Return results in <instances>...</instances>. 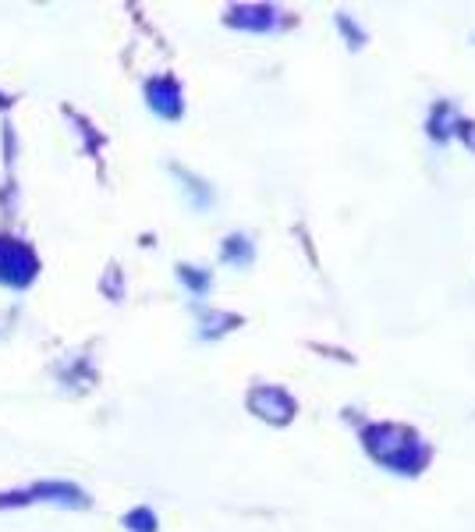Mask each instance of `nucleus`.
<instances>
[{"instance_id":"obj_1","label":"nucleus","mask_w":475,"mask_h":532,"mask_svg":"<svg viewBox=\"0 0 475 532\" xmlns=\"http://www.w3.org/2000/svg\"><path fill=\"white\" fill-rule=\"evenodd\" d=\"M366 447L373 451V458H380L394 472H419L422 462H426V447L419 444V437L408 430H398V426L366 430Z\"/></svg>"},{"instance_id":"obj_2","label":"nucleus","mask_w":475,"mask_h":532,"mask_svg":"<svg viewBox=\"0 0 475 532\" xmlns=\"http://www.w3.org/2000/svg\"><path fill=\"white\" fill-rule=\"evenodd\" d=\"M39 274V259L22 238H0V284L29 288Z\"/></svg>"},{"instance_id":"obj_3","label":"nucleus","mask_w":475,"mask_h":532,"mask_svg":"<svg viewBox=\"0 0 475 532\" xmlns=\"http://www.w3.org/2000/svg\"><path fill=\"white\" fill-rule=\"evenodd\" d=\"M39 501L64 504V508H86L89 497L71 483H36L29 490L0 493V508H22V504H39Z\"/></svg>"},{"instance_id":"obj_4","label":"nucleus","mask_w":475,"mask_h":532,"mask_svg":"<svg viewBox=\"0 0 475 532\" xmlns=\"http://www.w3.org/2000/svg\"><path fill=\"white\" fill-rule=\"evenodd\" d=\"M146 100L160 118H167V121L181 118V89H178V82L167 79V75L146 82Z\"/></svg>"},{"instance_id":"obj_5","label":"nucleus","mask_w":475,"mask_h":532,"mask_svg":"<svg viewBox=\"0 0 475 532\" xmlns=\"http://www.w3.org/2000/svg\"><path fill=\"white\" fill-rule=\"evenodd\" d=\"M249 405H252V412L270 419V423H288L291 412H295V401L284 391H277V387H259V391H252Z\"/></svg>"},{"instance_id":"obj_6","label":"nucleus","mask_w":475,"mask_h":532,"mask_svg":"<svg viewBox=\"0 0 475 532\" xmlns=\"http://www.w3.org/2000/svg\"><path fill=\"white\" fill-rule=\"evenodd\" d=\"M227 22H231L234 29L266 32V29L277 25V18H273V8H263V4H245V8H234L231 15H227Z\"/></svg>"},{"instance_id":"obj_7","label":"nucleus","mask_w":475,"mask_h":532,"mask_svg":"<svg viewBox=\"0 0 475 532\" xmlns=\"http://www.w3.org/2000/svg\"><path fill=\"white\" fill-rule=\"evenodd\" d=\"M224 259H227V263H238V266L252 263V245H249V238H242V235L227 238V242H224Z\"/></svg>"},{"instance_id":"obj_8","label":"nucleus","mask_w":475,"mask_h":532,"mask_svg":"<svg viewBox=\"0 0 475 532\" xmlns=\"http://www.w3.org/2000/svg\"><path fill=\"white\" fill-rule=\"evenodd\" d=\"M128 532H156V515L149 508H135L125 515Z\"/></svg>"},{"instance_id":"obj_9","label":"nucleus","mask_w":475,"mask_h":532,"mask_svg":"<svg viewBox=\"0 0 475 532\" xmlns=\"http://www.w3.org/2000/svg\"><path fill=\"white\" fill-rule=\"evenodd\" d=\"M178 277L188 284V288L195 291V295H203V291L210 288V274H199L195 266H181V270H178Z\"/></svg>"}]
</instances>
